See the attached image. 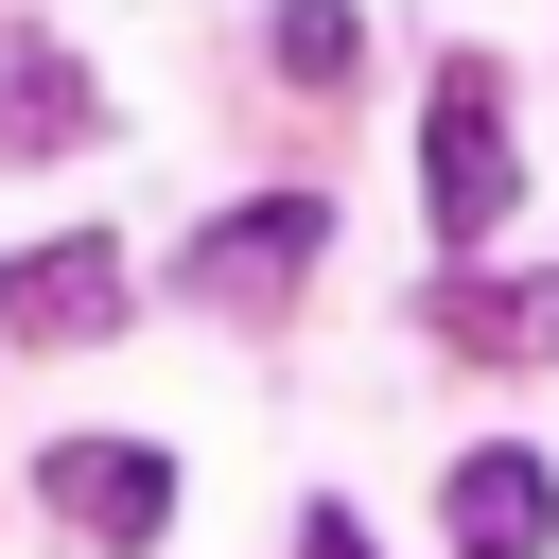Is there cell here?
Here are the masks:
<instances>
[{"instance_id": "cell-8", "label": "cell", "mask_w": 559, "mask_h": 559, "mask_svg": "<svg viewBox=\"0 0 559 559\" xmlns=\"http://www.w3.org/2000/svg\"><path fill=\"white\" fill-rule=\"evenodd\" d=\"M280 70L297 87H349V0H280Z\"/></svg>"}, {"instance_id": "cell-7", "label": "cell", "mask_w": 559, "mask_h": 559, "mask_svg": "<svg viewBox=\"0 0 559 559\" xmlns=\"http://www.w3.org/2000/svg\"><path fill=\"white\" fill-rule=\"evenodd\" d=\"M437 332H454L472 367H559V280H489V262H454V280H437Z\"/></svg>"}, {"instance_id": "cell-4", "label": "cell", "mask_w": 559, "mask_h": 559, "mask_svg": "<svg viewBox=\"0 0 559 559\" xmlns=\"http://www.w3.org/2000/svg\"><path fill=\"white\" fill-rule=\"evenodd\" d=\"M0 157H105V87L70 70V35H52V17H17V35H0Z\"/></svg>"}, {"instance_id": "cell-2", "label": "cell", "mask_w": 559, "mask_h": 559, "mask_svg": "<svg viewBox=\"0 0 559 559\" xmlns=\"http://www.w3.org/2000/svg\"><path fill=\"white\" fill-rule=\"evenodd\" d=\"M122 297H140V262H122L105 227H70V245H17V262H0V332H17V349H105V332H122Z\"/></svg>"}, {"instance_id": "cell-5", "label": "cell", "mask_w": 559, "mask_h": 559, "mask_svg": "<svg viewBox=\"0 0 559 559\" xmlns=\"http://www.w3.org/2000/svg\"><path fill=\"white\" fill-rule=\"evenodd\" d=\"M314 245H332V210H314V192H245L227 227H192V245H175V297H262V280H297Z\"/></svg>"}, {"instance_id": "cell-6", "label": "cell", "mask_w": 559, "mask_h": 559, "mask_svg": "<svg viewBox=\"0 0 559 559\" xmlns=\"http://www.w3.org/2000/svg\"><path fill=\"white\" fill-rule=\"evenodd\" d=\"M542 542H559V472L489 437V454L454 472V559H542Z\"/></svg>"}, {"instance_id": "cell-9", "label": "cell", "mask_w": 559, "mask_h": 559, "mask_svg": "<svg viewBox=\"0 0 559 559\" xmlns=\"http://www.w3.org/2000/svg\"><path fill=\"white\" fill-rule=\"evenodd\" d=\"M297 559H367V524H349V507H314V524H297Z\"/></svg>"}, {"instance_id": "cell-1", "label": "cell", "mask_w": 559, "mask_h": 559, "mask_svg": "<svg viewBox=\"0 0 559 559\" xmlns=\"http://www.w3.org/2000/svg\"><path fill=\"white\" fill-rule=\"evenodd\" d=\"M507 175H524V157H507V87L454 52V70H437V122H419V210H437V245H489V227H507Z\"/></svg>"}, {"instance_id": "cell-3", "label": "cell", "mask_w": 559, "mask_h": 559, "mask_svg": "<svg viewBox=\"0 0 559 559\" xmlns=\"http://www.w3.org/2000/svg\"><path fill=\"white\" fill-rule=\"evenodd\" d=\"M35 489H52L105 559H140V542L175 524V454H157V437H52V454H35Z\"/></svg>"}]
</instances>
